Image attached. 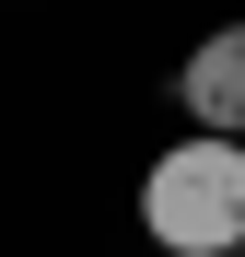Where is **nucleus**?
Instances as JSON below:
<instances>
[{
  "instance_id": "nucleus-3",
  "label": "nucleus",
  "mask_w": 245,
  "mask_h": 257,
  "mask_svg": "<svg viewBox=\"0 0 245 257\" xmlns=\"http://www.w3.org/2000/svg\"><path fill=\"white\" fill-rule=\"evenodd\" d=\"M222 257H245V245H222Z\"/></svg>"
},
{
  "instance_id": "nucleus-1",
  "label": "nucleus",
  "mask_w": 245,
  "mask_h": 257,
  "mask_svg": "<svg viewBox=\"0 0 245 257\" xmlns=\"http://www.w3.org/2000/svg\"><path fill=\"white\" fill-rule=\"evenodd\" d=\"M140 234H152L163 257H222V245H245V141H222V128L163 141L152 176H140Z\"/></svg>"
},
{
  "instance_id": "nucleus-2",
  "label": "nucleus",
  "mask_w": 245,
  "mask_h": 257,
  "mask_svg": "<svg viewBox=\"0 0 245 257\" xmlns=\"http://www.w3.org/2000/svg\"><path fill=\"white\" fill-rule=\"evenodd\" d=\"M175 105H187V128H222V141H245V24H210V35L187 47Z\"/></svg>"
}]
</instances>
